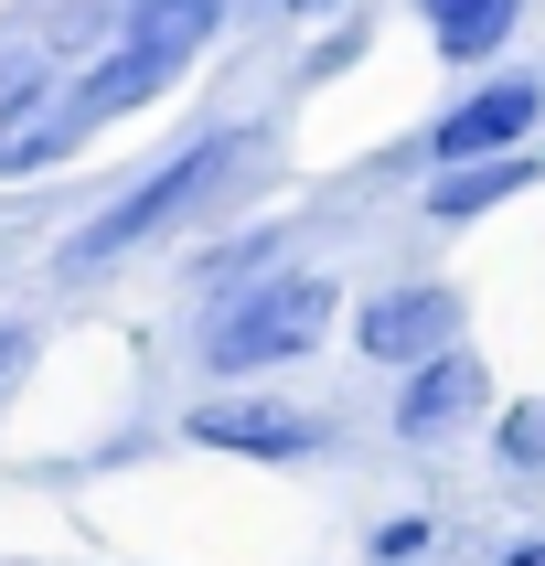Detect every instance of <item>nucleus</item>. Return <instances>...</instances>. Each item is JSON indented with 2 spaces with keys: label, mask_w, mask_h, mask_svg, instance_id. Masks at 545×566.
Wrapping results in <instances>:
<instances>
[{
  "label": "nucleus",
  "mask_w": 545,
  "mask_h": 566,
  "mask_svg": "<svg viewBox=\"0 0 545 566\" xmlns=\"http://www.w3.org/2000/svg\"><path fill=\"white\" fill-rule=\"evenodd\" d=\"M321 332H332V279H268L203 332V353H214V375H256V364L311 353Z\"/></svg>",
  "instance_id": "nucleus-1"
},
{
  "label": "nucleus",
  "mask_w": 545,
  "mask_h": 566,
  "mask_svg": "<svg viewBox=\"0 0 545 566\" xmlns=\"http://www.w3.org/2000/svg\"><path fill=\"white\" fill-rule=\"evenodd\" d=\"M224 160H235V139H203V150H182L160 182H139L128 203H107L96 224H75V235H64V268H107V256H128L139 235H160V224L182 214L192 192H214V182H224Z\"/></svg>",
  "instance_id": "nucleus-2"
},
{
  "label": "nucleus",
  "mask_w": 545,
  "mask_h": 566,
  "mask_svg": "<svg viewBox=\"0 0 545 566\" xmlns=\"http://www.w3.org/2000/svg\"><path fill=\"white\" fill-rule=\"evenodd\" d=\"M182 439L192 449H224V460H311L332 428L300 407H256V396H214V407H192L182 417Z\"/></svg>",
  "instance_id": "nucleus-3"
},
{
  "label": "nucleus",
  "mask_w": 545,
  "mask_h": 566,
  "mask_svg": "<svg viewBox=\"0 0 545 566\" xmlns=\"http://www.w3.org/2000/svg\"><path fill=\"white\" fill-rule=\"evenodd\" d=\"M449 332H460V300L449 289H385L353 321V343L375 353V364H428V353H449Z\"/></svg>",
  "instance_id": "nucleus-4"
},
{
  "label": "nucleus",
  "mask_w": 545,
  "mask_h": 566,
  "mask_svg": "<svg viewBox=\"0 0 545 566\" xmlns=\"http://www.w3.org/2000/svg\"><path fill=\"white\" fill-rule=\"evenodd\" d=\"M214 22H224V0H128V11H118V54L182 75V64L203 54V32H214Z\"/></svg>",
  "instance_id": "nucleus-5"
},
{
  "label": "nucleus",
  "mask_w": 545,
  "mask_h": 566,
  "mask_svg": "<svg viewBox=\"0 0 545 566\" xmlns=\"http://www.w3.org/2000/svg\"><path fill=\"white\" fill-rule=\"evenodd\" d=\"M524 128H535V86H481L471 107L439 118V160H460V171H471V160H503Z\"/></svg>",
  "instance_id": "nucleus-6"
},
{
  "label": "nucleus",
  "mask_w": 545,
  "mask_h": 566,
  "mask_svg": "<svg viewBox=\"0 0 545 566\" xmlns=\"http://www.w3.org/2000/svg\"><path fill=\"white\" fill-rule=\"evenodd\" d=\"M471 407H481V364L471 353H428L417 385L396 396V428H407V439H439L449 417H471Z\"/></svg>",
  "instance_id": "nucleus-7"
},
{
  "label": "nucleus",
  "mask_w": 545,
  "mask_h": 566,
  "mask_svg": "<svg viewBox=\"0 0 545 566\" xmlns=\"http://www.w3.org/2000/svg\"><path fill=\"white\" fill-rule=\"evenodd\" d=\"M417 11H428V32H439V54H492V43H503L513 32V11H524V0H417Z\"/></svg>",
  "instance_id": "nucleus-8"
},
{
  "label": "nucleus",
  "mask_w": 545,
  "mask_h": 566,
  "mask_svg": "<svg viewBox=\"0 0 545 566\" xmlns=\"http://www.w3.org/2000/svg\"><path fill=\"white\" fill-rule=\"evenodd\" d=\"M513 182H524V160H481V171H449V182L428 192V214H449V224H460V214H481V203H503Z\"/></svg>",
  "instance_id": "nucleus-9"
},
{
  "label": "nucleus",
  "mask_w": 545,
  "mask_h": 566,
  "mask_svg": "<svg viewBox=\"0 0 545 566\" xmlns=\"http://www.w3.org/2000/svg\"><path fill=\"white\" fill-rule=\"evenodd\" d=\"M492 449H503L513 471H545V396H524V407L503 417V439H492Z\"/></svg>",
  "instance_id": "nucleus-10"
},
{
  "label": "nucleus",
  "mask_w": 545,
  "mask_h": 566,
  "mask_svg": "<svg viewBox=\"0 0 545 566\" xmlns=\"http://www.w3.org/2000/svg\"><path fill=\"white\" fill-rule=\"evenodd\" d=\"M375 556H385V566L428 556V513H396V524H375Z\"/></svg>",
  "instance_id": "nucleus-11"
},
{
  "label": "nucleus",
  "mask_w": 545,
  "mask_h": 566,
  "mask_svg": "<svg viewBox=\"0 0 545 566\" xmlns=\"http://www.w3.org/2000/svg\"><path fill=\"white\" fill-rule=\"evenodd\" d=\"M503 566H545V545H513V556H503Z\"/></svg>",
  "instance_id": "nucleus-12"
}]
</instances>
